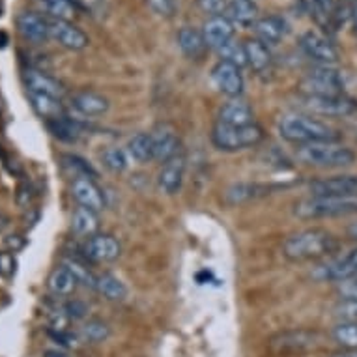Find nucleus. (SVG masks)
<instances>
[{
    "label": "nucleus",
    "mask_w": 357,
    "mask_h": 357,
    "mask_svg": "<svg viewBox=\"0 0 357 357\" xmlns=\"http://www.w3.org/2000/svg\"><path fill=\"white\" fill-rule=\"evenodd\" d=\"M82 252H84V257L90 260V262H100V264H107V262H114L120 258L122 255V247H120V241L111 234H94L90 236L82 247Z\"/></svg>",
    "instance_id": "obj_10"
},
{
    "label": "nucleus",
    "mask_w": 357,
    "mask_h": 357,
    "mask_svg": "<svg viewBox=\"0 0 357 357\" xmlns=\"http://www.w3.org/2000/svg\"><path fill=\"white\" fill-rule=\"evenodd\" d=\"M264 141V129L258 123L249 126H225L217 122L211 129V142L221 152H240L260 144Z\"/></svg>",
    "instance_id": "obj_5"
},
{
    "label": "nucleus",
    "mask_w": 357,
    "mask_h": 357,
    "mask_svg": "<svg viewBox=\"0 0 357 357\" xmlns=\"http://www.w3.org/2000/svg\"><path fill=\"white\" fill-rule=\"evenodd\" d=\"M348 236H350L351 240L357 241V221L350 222V227H348Z\"/></svg>",
    "instance_id": "obj_49"
},
{
    "label": "nucleus",
    "mask_w": 357,
    "mask_h": 357,
    "mask_svg": "<svg viewBox=\"0 0 357 357\" xmlns=\"http://www.w3.org/2000/svg\"><path fill=\"white\" fill-rule=\"evenodd\" d=\"M45 126L51 131V135L56 137L59 141L75 142L81 137V122H77V120L70 118L68 114L66 116L54 118V120H47Z\"/></svg>",
    "instance_id": "obj_30"
},
{
    "label": "nucleus",
    "mask_w": 357,
    "mask_h": 357,
    "mask_svg": "<svg viewBox=\"0 0 357 357\" xmlns=\"http://www.w3.org/2000/svg\"><path fill=\"white\" fill-rule=\"evenodd\" d=\"M103 165L112 172H123L129 167V153L123 148H107L103 152Z\"/></svg>",
    "instance_id": "obj_37"
},
{
    "label": "nucleus",
    "mask_w": 357,
    "mask_h": 357,
    "mask_svg": "<svg viewBox=\"0 0 357 357\" xmlns=\"http://www.w3.org/2000/svg\"><path fill=\"white\" fill-rule=\"evenodd\" d=\"M43 10L47 12L49 17L53 19H64L70 21L77 12V6L71 0H40Z\"/></svg>",
    "instance_id": "obj_34"
},
{
    "label": "nucleus",
    "mask_w": 357,
    "mask_h": 357,
    "mask_svg": "<svg viewBox=\"0 0 357 357\" xmlns=\"http://www.w3.org/2000/svg\"><path fill=\"white\" fill-rule=\"evenodd\" d=\"M150 137H152L153 161L165 163L180 153V137L170 123H158L152 129Z\"/></svg>",
    "instance_id": "obj_11"
},
{
    "label": "nucleus",
    "mask_w": 357,
    "mask_h": 357,
    "mask_svg": "<svg viewBox=\"0 0 357 357\" xmlns=\"http://www.w3.org/2000/svg\"><path fill=\"white\" fill-rule=\"evenodd\" d=\"M49 23V38H53L59 45L70 51H82L88 47V36L79 26L64 19H47Z\"/></svg>",
    "instance_id": "obj_9"
},
{
    "label": "nucleus",
    "mask_w": 357,
    "mask_h": 357,
    "mask_svg": "<svg viewBox=\"0 0 357 357\" xmlns=\"http://www.w3.org/2000/svg\"><path fill=\"white\" fill-rule=\"evenodd\" d=\"M299 47L318 66H333L339 60V53L333 43L326 36L314 32V30H309L299 38Z\"/></svg>",
    "instance_id": "obj_8"
},
{
    "label": "nucleus",
    "mask_w": 357,
    "mask_h": 357,
    "mask_svg": "<svg viewBox=\"0 0 357 357\" xmlns=\"http://www.w3.org/2000/svg\"><path fill=\"white\" fill-rule=\"evenodd\" d=\"M185 158L182 153H178L169 161H165L161 170L158 174V185L161 193L165 195H176L183 185V178H185Z\"/></svg>",
    "instance_id": "obj_15"
},
{
    "label": "nucleus",
    "mask_w": 357,
    "mask_h": 357,
    "mask_svg": "<svg viewBox=\"0 0 357 357\" xmlns=\"http://www.w3.org/2000/svg\"><path fill=\"white\" fill-rule=\"evenodd\" d=\"M268 193V188L264 185H258V183H249V182H240L232 183L227 191H225V202L229 206L243 204V202H249V200H255L258 197H264Z\"/></svg>",
    "instance_id": "obj_23"
},
{
    "label": "nucleus",
    "mask_w": 357,
    "mask_h": 357,
    "mask_svg": "<svg viewBox=\"0 0 357 357\" xmlns=\"http://www.w3.org/2000/svg\"><path fill=\"white\" fill-rule=\"evenodd\" d=\"M129 158L135 159L137 163H148L153 159L152 137L150 133H137L128 142Z\"/></svg>",
    "instance_id": "obj_33"
},
{
    "label": "nucleus",
    "mask_w": 357,
    "mask_h": 357,
    "mask_svg": "<svg viewBox=\"0 0 357 357\" xmlns=\"http://www.w3.org/2000/svg\"><path fill=\"white\" fill-rule=\"evenodd\" d=\"M252 118L255 116H252L251 107L247 105L245 101L234 98L219 109L217 122L225 126H249V123H255Z\"/></svg>",
    "instance_id": "obj_22"
},
{
    "label": "nucleus",
    "mask_w": 357,
    "mask_h": 357,
    "mask_svg": "<svg viewBox=\"0 0 357 357\" xmlns=\"http://www.w3.org/2000/svg\"><path fill=\"white\" fill-rule=\"evenodd\" d=\"M337 314L342 322H357V301H342L337 307Z\"/></svg>",
    "instance_id": "obj_45"
},
{
    "label": "nucleus",
    "mask_w": 357,
    "mask_h": 357,
    "mask_svg": "<svg viewBox=\"0 0 357 357\" xmlns=\"http://www.w3.org/2000/svg\"><path fill=\"white\" fill-rule=\"evenodd\" d=\"M333 339L342 348H357V322H340L333 329Z\"/></svg>",
    "instance_id": "obj_39"
},
{
    "label": "nucleus",
    "mask_w": 357,
    "mask_h": 357,
    "mask_svg": "<svg viewBox=\"0 0 357 357\" xmlns=\"http://www.w3.org/2000/svg\"><path fill=\"white\" fill-rule=\"evenodd\" d=\"M301 109L312 116L350 118L357 114V101L348 96H303Z\"/></svg>",
    "instance_id": "obj_7"
},
{
    "label": "nucleus",
    "mask_w": 357,
    "mask_h": 357,
    "mask_svg": "<svg viewBox=\"0 0 357 357\" xmlns=\"http://www.w3.org/2000/svg\"><path fill=\"white\" fill-rule=\"evenodd\" d=\"M211 81L217 86L221 94L229 96V98H240L243 92V75H241L240 68L229 62H217L215 68L211 70Z\"/></svg>",
    "instance_id": "obj_12"
},
{
    "label": "nucleus",
    "mask_w": 357,
    "mask_h": 357,
    "mask_svg": "<svg viewBox=\"0 0 357 357\" xmlns=\"http://www.w3.org/2000/svg\"><path fill=\"white\" fill-rule=\"evenodd\" d=\"M98 229H100V217H98V211L90 210V208H82L79 206L73 215H71V230L73 234L77 236H94L98 234Z\"/></svg>",
    "instance_id": "obj_25"
},
{
    "label": "nucleus",
    "mask_w": 357,
    "mask_h": 357,
    "mask_svg": "<svg viewBox=\"0 0 357 357\" xmlns=\"http://www.w3.org/2000/svg\"><path fill=\"white\" fill-rule=\"evenodd\" d=\"M43 357H70V354H66L64 350H47Z\"/></svg>",
    "instance_id": "obj_48"
},
{
    "label": "nucleus",
    "mask_w": 357,
    "mask_h": 357,
    "mask_svg": "<svg viewBox=\"0 0 357 357\" xmlns=\"http://www.w3.org/2000/svg\"><path fill=\"white\" fill-rule=\"evenodd\" d=\"M299 86L303 96H346V77L335 66H317Z\"/></svg>",
    "instance_id": "obj_6"
},
{
    "label": "nucleus",
    "mask_w": 357,
    "mask_h": 357,
    "mask_svg": "<svg viewBox=\"0 0 357 357\" xmlns=\"http://www.w3.org/2000/svg\"><path fill=\"white\" fill-rule=\"evenodd\" d=\"M279 135L294 144H309L320 141H339L340 133L333 126L312 116L309 112H287L277 122Z\"/></svg>",
    "instance_id": "obj_2"
},
{
    "label": "nucleus",
    "mask_w": 357,
    "mask_h": 357,
    "mask_svg": "<svg viewBox=\"0 0 357 357\" xmlns=\"http://www.w3.org/2000/svg\"><path fill=\"white\" fill-rule=\"evenodd\" d=\"M331 357H357V348H344V350L331 354Z\"/></svg>",
    "instance_id": "obj_47"
},
{
    "label": "nucleus",
    "mask_w": 357,
    "mask_h": 357,
    "mask_svg": "<svg viewBox=\"0 0 357 357\" xmlns=\"http://www.w3.org/2000/svg\"><path fill=\"white\" fill-rule=\"evenodd\" d=\"M62 266H64L66 270L70 271L71 275L75 277L77 284H82V287L96 290V284H98V275H96L94 271L88 268L86 262H82V260H79V258H75V257H66L64 260H62Z\"/></svg>",
    "instance_id": "obj_32"
},
{
    "label": "nucleus",
    "mask_w": 357,
    "mask_h": 357,
    "mask_svg": "<svg viewBox=\"0 0 357 357\" xmlns=\"http://www.w3.org/2000/svg\"><path fill=\"white\" fill-rule=\"evenodd\" d=\"M281 339V348H309V346H314V339L317 335L309 333V331H292V333H284L279 337Z\"/></svg>",
    "instance_id": "obj_38"
},
{
    "label": "nucleus",
    "mask_w": 357,
    "mask_h": 357,
    "mask_svg": "<svg viewBox=\"0 0 357 357\" xmlns=\"http://www.w3.org/2000/svg\"><path fill=\"white\" fill-rule=\"evenodd\" d=\"M81 337L86 342H103L111 337V328L103 320H88L81 328Z\"/></svg>",
    "instance_id": "obj_36"
},
{
    "label": "nucleus",
    "mask_w": 357,
    "mask_h": 357,
    "mask_svg": "<svg viewBox=\"0 0 357 357\" xmlns=\"http://www.w3.org/2000/svg\"><path fill=\"white\" fill-rule=\"evenodd\" d=\"M64 312L70 318H82L86 314V305L81 303V301H70L64 307Z\"/></svg>",
    "instance_id": "obj_46"
},
{
    "label": "nucleus",
    "mask_w": 357,
    "mask_h": 357,
    "mask_svg": "<svg viewBox=\"0 0 357 357\" xmlns=\"http://www.w3.org/2000/svg\"><path fill=\"white\" fill-rule=\"evenodd\" d=\"M351 23H354V29H356L357 34V2L351 6Z\"/></svg>",
    "instance_id": "obj_51"
},
{
    "label": "nucleus",
    "mask_w": 357,
    "mask_h": 357,
    "mask_svg": "<svg viewBox=\"0 0 357 357\" xmlns=\"http://www.w3.org/2000/svg\"><path fill=\"white\" fill-rule=\"evenodd\" d=\"M148 6L161 17H172L176 12V0H146Z\"/></svg>",
    "instance_id": "obj_42"
},
{
    "label": "nucleus",
    "mask_w": 357,
    "mask_h": 357,
    "mask_svg": "<svg viewBox=\"0 0 357 357\" xmlns=\"http://www.w3.org/2000/svg\"><path fill=\"white\" fill-rule=\"evenodd\" d=\"M30 103L34 107V111L40 114L41 118L47 120H54V118L66 116L64 105H62V100L59 98H51V96H43V94H34V92H29Z\"/></svg>",
    "instance_id": "obj_29"
},
{
    "label": "nucleus",
    "mask_w": 357,
    "mask_h": 357,
    "mask_svg": "<svg viewBox=\"0 0 357 357\" xmlns=\"http://www.w3.org/2000/svg\"><path fill=\"white\" fill-rule=\"evenodd\" d=\"M232 23L252 26L258 21V8L252 0H229L227 15Z\"/></svg>",
    "instance_id": "obj_24"
},
{
    "label": "nucleus",
    "mask_w": 357,
    "mask_h": 357,
    "mask_svg": "<svg viewBox=\"0 0 357 357\" xmlns=\"http://www.w3.org/2000/svg\"><path fill=\"white\" fill-rule=\"evenodd\" d=\"M10 43V38H8V34L4 32V30H0V49H4Z\"/></svg>",
    "instance_id": "obj_50"
},
{
    "label": "nucleus",
    "mask_w": 357,
    "mask_h": 357,
    "mask_svg": "<svg viewBox=\"0 0 357 357\" xmlns=\"http://www.w3.org/2000/svg\"><path fill=\"white\" fill-rule=\"evenodd\" d=\"M77 288L75 277L71 275L70 271L66 270L64 266H59L54 268L47 277V290L56 298H68L73 294V290Z\"/></svg>",
    "instance_id": "obj_28"
},
{
    "label": "nucleus",
    "mask_w": 357,
    "mask_h": 357,
    "mask_svg": "<svg viewBox=\"0 0 357 357\" xmlns=\"http://www.w3.org/2000/svg\"><path fill=\"white\" fill-rule=\"evenodd\" d=\"M19 34L30 43H43L49 40V23L47 19L41 17L34 12H21L15 19Z\"/></svg>",
    "instance_id": "obj_19"
},
{
    "label": "nucleus",
    "mask_w": 357,
    "mask_h": 357,
    "mask_svg": "<svg viewBox=\"0 0 357 357\" xmlns=\"http://www.w3.org/2000/svg\"><path fill=\"white\" fill-rule=\"evenodd\" d=\"M96 290L103 298L109 299V301H122V299L128 298V288H126V284L116 275H112V273H101V275H98Z\"/></svg>",
    "instance_id": "obj_31"
},
{
    "label": "nucleus",
    "mask_w": 357,
    "mask_h": 357,
    "mask_svg": "<svg viewBox=\"0 0 357 357\" xmlns=\"http://www.w3.org/2000/svg\"><path fill=\"white\" fill-rule=\"evenodd\" d=\"M236 29L234 23L225 15L219 17H210L202 26V36H204L206 45L210 49H219L230 40H234Z\"/></svg>",
    "instance_id": "obj_18"
},
{
    "label": "nucleus",
    "mask_w": 357,
    "mask_h": 357,
    "mask_svg": "<svg viewBox=\"0 0 357 357\" xmlns=\"http://www.w3.org/2000/svg\"><path fill=\"white\" fill-rule=\"evenodd\" d=\"M301 8H303L305 12L312 15V17L320 21V23H328V17H326V13L322 10V2L320 0H298ZM329 24V23H328Z\"/></svg>",
    "instance_id": "obj_43"
},
{
    "label": "nucleus",
    "mask_w": 357,
    "mask_h": 357,
    "mask_svg": "<svg viewBox=\"0 0 357 357\" xmlns=\"http://www.w3.org/2000/svg\"><path fill=\"white\" fill-rule=\"evenodd\" d=\"M71 197L82 208H90L100 213L105 208V197L101 193V189L96 185L92 178L86 176H75L71 182Z\"/></svg>",
    "instance_id": "obj_13"
},
{
    "label": "nucleus",
    "mask_w": 357,
    "mask_h": 357,
    "mask_svg": "<svg viewBox=\"0 0 357 357\" xmlns=\"http://www.w3.org/2000/svg\"><path fill=\"white\" fill-rule=\"evenodd\" d=\"M64 161H68V167H70L71 170H75L77 172V176H86V178H92V180H94L96 176V170L92 169V165L90 163H86V161H84V159L82 158H79V155H64Z\"/></svg>",
    "instance_id": "obj_40"
},
{
    "label": "nucleus",
    "mask_w": 357,
    "mask_h": 357,
    "mask_svg": "<svg viewBox=\"0 0 357 357\" xmlns=\"http://www.w3.org/2000/svg\"><path fill=\"white\" fill-rule=\"evenodd\" d=\"M348 2H350V4H351V6H354V4H356V2H357V0H348Z\"/></svg>",
    "instance_id": "obj_52"
},
{
    "label": "nucleus",
    "mask_w": 357,
    "mask_h": 357,
    "mask_svg": "<svg viewBox=\"0 0 357 357\" xmlns=\"http://www.w3.org/2000/svg\"><path fill=\"white\" fill-rule=\"evenodd\" d=\"M310 195H357V174H337L318 178L309 185Z\"/></svg>",
    "instance_id": "obj_14"
},
{
    "label": "nucleus",
    "mask_w": 357,
    "mask_h": 357,
    "mask_svg": "<svg viewBox=\"0 0 357 357\" xmlns=\"http://www.w3.org/2000/svg\"><path fill=\"white\" fill-rule=\"evenodd\" d=\"M71 105L81 112L82 116H103L109 111V100L94 90H79L71 94Z\"/></svg>",
    "instance_id": "obj_20"
},
{
    "label": "nucleus",
    "mask_w": 357,
    "mask_h": 357,
    "mask_svg": "<svg viewBox=\"0 0 357 357\" xmlns=\"http://www.w3.org/2000/svg\"><path fill=\"white\" fill-rule=\"evenodd\" d=\"M339 251V240L326 229H303L282 241V255L290 262H317Z\"/></svg>",
    "instance_id": "obj_1"
},
{
    "label": "nucleus",
    "mask_w": 357,
    "mask_h": 357,
    "mask_svg": "<svg viewBox=\"0 0 357 357\" xmlns=\"http://www.w3.org/2000/svg\"><path fill=\"white\" fill-rule=\"evenodd\" d=\"M252 30L257 34V40L266 45H275L287 34V23L279 15H268V17L258 19L257 23L252 24Z\"/></svg>",
    "instance_id": "obj_21"
},
{
    "label": "nucleus",
    "mask_w": 357,
    "mask_h": 357,
    "mask_svg": "<svg viewBox=\"0 0 357 357\" xmlns=\"http://www.w3.org/2000/svg\"><path fill=\"white\" fill-rule=\"evenodd\" d=\"M243 47H245V56H247V66H251L252 70L257 71V73H262L271 66V51L270 47L262 43L257 38H252V40H247L243 43Z\"/></svg>",
    "instance_id": "obj_26"
},
{
    "label": "nucleus",
    "mask_w": 357,
    "mask_h": 357,
    "mask_svg": "<svg viewBox=\"0 0 357 357\" xmlns=\"http://www.w3.org/2000/svg\"><path fill=\"white\" fill-rule=\"evenodd\" d=\"M23 79L24 84H26V92L51 96V98H59V100H62V96H64L66 92L64 86H62L54 77H51L49 73H45V71L36 70V68L24 70Z\"/></svg>",
    "instance_id": "obj_17"
},
{
    "label": "nucleus",
    "mask_w": 357,
    "mask_h": 357,
    "mask_svg": "<svg viewBox=\"0 0 357 357\" xmlns=\"http://www.w3.org/2000/svg\"><path fill=\"white\" fill-rule=\"evenodd\" d=\"M354 275H357V249L350 251L344 257L337 258V260H331L317 271V277L322 281L342 282Z\"/></svg>",
    "instance_id": "obj_16"
},
{
    "label": "nucleus",
    "mask_w": 357,
    "mask_h": 357,
    "mask_svg": "<svg viewBox=\"0 0 357 357\" xmlns=\"http://www.w3.org/2000/svg\"><path fill=\"white\" fill-rule=\"evenodd\" d=\"M217 53H219L222 62L234 64L236 68H240V70L243 66H247L245 47H243V43H236L234 40H230L229 43H225L222 47L217 49Z\"/></svg>",
    "instance_id": "obj_35"
},
{
    "label": "nucleus",
    "mask_w": 357,
    "mask_h": 357,
    "mask_svg": "<svg viewBox=\"0 0 357 357\" xmlns=\"http://www.w3.org/2000/svg\"><path fill=\"white\" fill-rule=\"evenodd\" d=\"M197 4L210 17H219V15H227L229 0H197Z\"/></svg>",
    "instance_id": "obj_41"
},
{
    "label": "nucleus",
    "mask_w": 357,
    "mask_h": 357,
    "mask_svg": "<svg viewBox=\"0 0 357 357\" xmlns=\"http://www.w3.org/2000/svg\"><path fill=\"white\" fill-rule=\"evenodd\" d=\"M339 296L342 301H357V275L339 282Z\"/></svg>",
    "instance_id": "obj_44"
},
{
    "label": "nucleus",
    "mask_w": 357,
    "mask_h": 357,
    "mask_svg": "<svg viewBox=\"0 0 357 357\" xmlns=\"http://www.w3.org/2000/svg\"><path fill=\"white\" fill-rule=\"evenodd\" d=\"M178 45H180L183 53L188 54L189 59H199V56L204 54L206 49H208L202 32L193 29V26H183L178 32Z\"/></svg>",
    "instance_id": "obj_27"
},
{
    "label": "nucleus",
    "mask_w": 357,
    "mask_h": 357,
    "mask_svg": "<svg viewBox=\"0 0 357 357\" xmlns=\"http://www.w3.org/2000/svg\"><path fill=\"white\" fill-rule=\"evenodd\" d=\"M296 158L303 165L317 169H344L356 163V152L339 141H320L299 144Z\"/></svg>",
    "instance_id": "obj_3"
},
{
    "label": "nucleus",
    "mask_w": 357,
    "mask_h": 357,
    "mask_svg": "<svg viewBox=\"0 0 357 357\" xmlns=\"http://www.w3.org/2000/svg\"><path fill=\"white\" fill-rule=\"evenodd\" d=\"M294 213L305 221L354 215L357 213V195H310L294 204Z\"/></svg>",
    "instance_id": "obj_4"
}]
</instances>
